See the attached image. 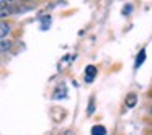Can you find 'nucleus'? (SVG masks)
I'll return each instance as SVG.
<instances>
[{
    "label": "nucleus",
    "mask_w": 152,
    "mask_h": 135,
    "mask_svg": "<svg viewBox=\"0 0 152 135\" xmlns=\"http://www.w3.org/2000/svg\"><path fill=\"white\" fill-rule=\"evenodd\" d=\"M51 25V18L49 17H44L43 20H41V30H48Z\"/></svg>",
    "instance_id": "obj_7"
},
{
    "label": "nucleus",
    "mask_w": 152,
    "mask_h": 135,
    "mask_svg": "<svg viewBox=\"0 0 152 135\" xmlns=\"http://www.w3.org/2000/svg\"><path fill=\"white\" fill-rule=\"evenodd\" d=\"M13 12V8L12 7H8V8H5V10H0V18H4V17H8V15Z\"/></svg>",
    "instance_id": "obj_8"
},
{
    "label": "nucleus",
    "mask_w": 152,
    "mask_h": 135,
    "mask_svg": "<svg viewBox=\"0 0 152 135\" xmlns=\"http://www.w3.org/2000/svg\"><path fill=\"white\" fill-rule=\"evenodd\" d=\"M96 77V67L95 65H87L85 69V82L87 83H92Z\"/></svg>",
    "instance_id": "obj_1"
},
{
    "label": "nucleus",
    "mask_w": 152,
    "mask_h": 135,
    "mask_svg": "<svg viewBox=\"0 0 152 135\" xmlns=\"http://www.w3.org/2000/svg\"><path fill=\"white\" fill-rule=\"evenodd\" d=\"M10 47H12V41H0V54L7 52Z\"/></svg>",
    "instance_id": "obj_6"
},
{
    "label": "nucleus",
    "mask_w": 152,
    "mask_h": 135,
    "mask_svg": "<svg viewBox=\"0 0 152 135\" xmlns=\"http://www.w3.org/2000/svg\"><path fill=\"white\" fill-rule=\"evenodd\" d=\"M136 101H137L136 95H134V93H131V95L126 98V106H128V108H134V106H136Z\"/></svg>",
    "instance_id": "obj_4"
},
{
    "label": "nucleus",
    "mask_w": 152,
    "mask_h": 135,
    "mask_svg": "<svg viewBox=\"0 0 152 135\" xmlns=\"http://www.w3.org/2000/svg\"><path fill=\"white\" fill-rule=\"evenodd\" d=\"M144 60H145V51L142 49L141 52H139L137 59H136V67H137V69H139V67H141L142 64H144Z\"/></svg>",
    "instance_id": "obj_5"
},
{
    "label": "nucleus",
    "mask_w": 152,
    "mask_h": 135,
    "mask_svg": "<svg viewBox=\"0 0 152 135\" xmlns=\"http://www.w3.org/2000/svg\"><path fill=\"white\" fill-rule=\"evenodd\" d=\"M92 135H106V129L103 127V125H93Z\"/></svg>",
    "instance_id": "obj_3"
},
{
    "label": "nucleus",
    "mask_w": 152,
    "mask_h": 135,
    "mask_svg": "<svg viewBox=\"0 0 152 135\" xmlns=\"http://www.w3.org/2000/svg\"><path fill=\"white\" fill-rule=\"evenodd\" d=\"M93 103H95V99H90V106H88V114H92L93 111H95V106H93Z\"/></svg>",
    "instance_id": "obj_9"
},
{
    "label": "nucleus",
    "mask_w": 152,
    "mask_h": 135,
    "mask_svg": "<svg viewBox=\"0 0 152 135\" xmlns=\"http://www.w3.org/2000/svg\"><path fill=\"white\" fill-rule=\"evenodd\" d=\"M8 33H10V25L5 21H0V39H4Z\"/></svg>",
    "instance_id": "obj_2"
}]
</instances>
